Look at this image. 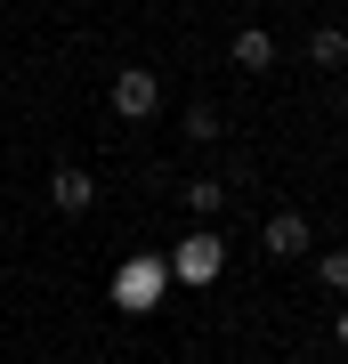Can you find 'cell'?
Listing matches in <instances>:
<instances>
[{
	"label": "cell",
	"instance_id": "6da1fadb",
	"mask_svg": "<svg viewBox=\"0 0 348 364\" xmlns=\"http://www.w3.org/2000/svg\"><path fill=\"white\" fill-rule=\"evenodd\" d=\"M170 275H179V284H211V275H219L227 267V243H219V235H211V227H194L186 235V243L179 251H170V259H162Z\"/></svg>",
	"mask_w": 348,
	"mask_h": 364
},
{
	"label": "cell",
	"instance_id": "7a4b0ae2",
	"mask_svg": "<svg viewBox=\"0 0 348 364\" xmlns=\"http://www.w3.org/2000/svg\"><path fill=\"white\" fill-rule=\"evenodd\" d=\"M162 284H170V267H162V259H130V267H114V308L146 316V308L162 299Z\"/></svg>",
	"mask_w": 348,
	"mask_h": 364
},
{
	"label": "cell",
	"instance_id": "3957f363",
	"mask_svg": "<svg viewBox=\"0 0 348 364\" xmlns=\"http://www.w3.org/2000/svg\"><path fill=\"white\" fill-rule=\"evenodd\" d=\"M154 105H162V81L146 73V65L114 73V114H122V122H146V114H154Z\"/></svg>",
	"mask_w": 348,
	"mask_h": 364
},
{
	"label": "cell",
	"instance_id": "277c9868",
	"mask_svg": "<svg viewBox=\"0 0 348 364\" xmlns=\"http://www.w3.org/2000/svg\"><path fill=\"white\" fill-rule=\"evenodd\" d=\"M259 243H268V259H300V251H308L316 235H308V219H300V210H275V219H268V235H259Z\"/></svg>",
	"mask_w": 348,
	"mask_h": 364
},
{
	"label": "cell",
	"instance_id": "5b68a950",
	"mask_svg": "<svg viewBox=\"0 0 348 364\" xmlns=\"http://www.w3.org/2000/svg\"><path fill=\"white\" fill-rule=\"evenodd\" d=\"M49 203L65 210V219H81V210L97 203V178H90V170H57V178H49Z\"/></svg>",
	"mask_w": 348,
	"mask_h": 364
},
{
	"label": "cell",
	"instance_id": "8992f818",
	"mask_svg": "<svg viewBox=\"0 0 348 364\" xmlns=\"http://www.w3.org/2000/svg\"><path fill=\"white\" fill-rule=\"evenodd\" d=\"M235 65H243V73H268V65H275L268 25H243V33H235Z\"/></svg>",
	"mask_w": 348,
	"mask_h": 364
},
{
	"label": "cell",
	"instance_id": "52a82bcc",
	"mask_svg": "<svg viewBox=\"0 0 348 364\" xmlns=\"http://www.w3.org/2000/svg\"><path fill=\"white\" fill-rule=\"evenodd\" d=\"M308 57H316V65H348V33H340V25H316Z\"/></svg>",
	"mask_w": 348,
	"mask_h": 364
},
{
	"label": "cell",
	"instance_id": "ba28073f",
	"mask_svg": "<svg viewBox=\"0 0 348 364\" xmlns=\"http://www.w3.org/2000/svg\"><path fill=\"white\" fill-rule=\"evenodd\" d=\"M179 195H186V210H194V219H211V210L227 203V186H219V178H194V186H179Z\"/></svg>",
	"mask_w": 348,
	"mask_h": 364
},
{
	"label": "cell",
	"instance_id": "9c48e42d",
	"mask_svg": "<svg viewBox=\"0 0 348 364\" xmlns=\"http://www.w3.org/2000/svg\"><path fill=\"white\" fill-rule=\"evenodd\" d=\"M186 138H194V146H203V138H219V114H211V105H194V114H186Z\"/></svg>",
	"mask_w": 348,
	"mask_h": 364
},
{
	"label": "cell",
	"instance_id": "30bf717a",
	"mask_svg": "<svg viewBox=\"0 0 348 364\" xmlns=\"http://www.w3.org/2000/svg\"><path fill=\"white\" fill-rule=\"evenodd\" d=\"M324 284H332V291L348 299V251H324Z\"/></svg>",
	"mask_w": 348,
	"mask_h": 364
},
{
	"label": "cell",
	"instance_id": "8fae6325",
	"mask_svg": "<svg viewBox=\"0 0 348 364\" xmlns=\"http://www.w3.org/2000/svg\"><path fill=\"white\" fill-rule=\"evenodd\" d=\"M332 332H340V348H348V308H340V324H332Z\"/></svg>",
	"mask_w": 348,
	"mask_h": 364
}]
</instances>
